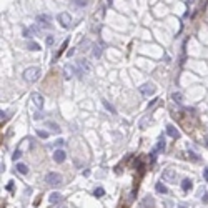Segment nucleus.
Returning a JSON list of instances; mask_svg holds the SVG:
<instances>
[{
    "label": "nucleus",
    "instance_id": "f257e3e1",
    "mask_svg": "<svg viewBox=\"0 0 208 208\" xmlns=\"http://www.w3.org/2000/svg\"><path fill=\"white\" fill-rule=\"evenodd\" d=\"M40 69L38 67H30V69H27L25 72H23V80L28 82V83H33V82H37L38 78H40Z\"/></svg>",
    "mask_w": 208,
    "mask_h": 208
},
{
    "label": "nucleus",
    "instance_id": "f03ea898",
    "mask_svg": "<svg viewBox=\"0 0 208 208\" xmlns=\"http://www.w3.org/2000/svg\"><path fill=\"white\" fill-rule=\"evenodd\" d=\"M45 182H47V185H50V187H59V185H62L64 178H62L60 173L50 172V173H47V175H45Z\"/></svg>",
    "mask_w": 208,
    "mask_h": 208
},
{
    "label": "nucleus",
    "instance_id": "7ed1b4c3",
    "mask_svg": "<svg viewBox=\"0 0 208 208\" xmlns=\"http://www.w3.org/2000/svg\"><path fill=\"white\" fill-rule=\"evenodd\" d=\"M77 69H78V75H88L90 72H92V67H90V64L87 60H78L77 62Z\"/></svg>",
    "mask_w": 208,
    "mask_h": 208
},
{
    "label": "nucleus",
    "instance_id": "20e7f679",
    "mask_svg": "<svg viewBox=\"0 0 208 208\" xmlns=\"http://www.w3.org/2000/svg\"><path fill=\"white\" fill-rule=\"evenodd\" d=\"M140 92H142V95L150 97V95H155L157 88H155V85L152 83V82H147V83H143L142 87H140Z\"/></svg>",
    "mask_w": 208,
    "mask_h": 208
},
{
    "label": "nucleus",
    "instance_id": "39448f33",
    "mask_svg": "<svg viewBox=\"0 0 208 208\" xmlns=\"http://www.w3.org/2000/svg\"><path fill=\"white\" fill-rule=\"evenodd\" d=\"M162 178L168 183H177V172L173 170V168H167V170L163 172Z\"/></svg>",
    "mask_w": 208,
    "mask_h": 208
},
{
    "label": "nucleus",
    "instance_id": "423d86ee",
    "mask_svg": "<svg viewBox=\"0 0 208 208\" xmlns=\"http://www.w3.org/2000/svg\"><path fill=\"white\" fill-rule=\"evenodd\" d=\"M59 22H60V25H62V27L69 28V27H70V23H72V17H70V13L62 12L60 15H59Z\"/></svg>",
    "mask_w": 208,
    "mask_h": 208
},
{
    "label": "nucleus",
    "instance_id": "0eeeda50",
    "mask_svg": "<svg viewBox=\"0 0 208 208\" xmlns=\"http://www.w3.org/2000/svg\"><path fill=\"white\" fill-rule=\"evenodd\" d=\"M30 100L35 103L37 108H43V97L40 93H37V92H33V93L30 95Z\"/></svg>",
    "mask_w": 208,
    "mask_h": 208
},
{
    "label": "nucleus",
    "instance_id": "6e6552de",
    "mask_svg": "<svg viewBox=\"0 0 208 208\" xmlns=\"http://www.w3.org/2000/svg\"><path fill=\"white\" fill-rule=\"evenodd\" d=\"M65 158H67V155H65L64 150H55V152H54V160L57 163H64Z\"/></svg>",
    "mask_w": 208,
    "mask_h": 208
},
{
    "label": "nucleus",
    "instance_id": "1a4fd4ad",
    "mask_svg": "<svg viewBox=\"0 0 208 208\" xmlns=\"http://www.w3.org/2000/svg\"><path fill=\"white\" fill-rule=\"evenodd\" d=\"M37 20H38V25H40V27H45V28H50V27H52L50 23H48V22L52 20L50 15H40Z\"/></svg>",
    "mask_w": 208,
    "mask_h": 208
},
{
    "label": "nucleus",
    "instance_id": "9d476101",
    "mask_svg": "<svg viewBox=\"0 0 208 208\" xmlns=\"http://www.w3.org/2000/svg\"><path fill=\"white\" fill-rule=\"evenodd\" d=\"M64 73H65V78H72V77L77 73V69L73 65H65L64 67Z\"/></svg>",
    "mask_w": 208,
    "mask_h": 208
},
{
    "label": "nucleus",
    "instance_id": "9b49d317",
    "mask_svg": "<svg viewBox=\"0 0 208 208\" xmlns=\"http://www.w3.org/2000/svg\"><path fill=\"white\" fill-rule=\"evenodd\" d=\"M167 133L170 135L172 138H180V132H178L173 125H168V127H167Z\"/></svg>",
    "mask_w": 208,
    "mask_h": 208
},
{
    "label": "nucleus",
    "instance_id": "f8f14e48",
    "mask_svg": "<svg viewBox=\"0 0 208 208\" xmlns=\"http://www.w3.org/2000/svg\"><path fill=\"white\" fill-rule=\"evenodd\" d=\"M191 188H193V182L190 180V178H185V180L182 182V190L188 191V190H191Z\"/></svg>",
    "mask_w": 208,
    "mask_h": 208
},
{
    "label": "nucleus",
    "instance_id": "ddd939ff",
    "mask_svg": "<svg viewBox=\"0 0 208 208\" xmlns=\"http://www.w3.org/2000/svg\"><path fill=\"white\" fill-rule=\"evenodd\" d=\"M48 201H50V203H59V201H62V193L54 191L50 196H48Z\"/></svg>",
    "mask_w": 208,
    "mask_h": 208
},
{
    "label": "nucleus",
    "instance_id": "4468645a",
    "mask_svg": "<svg viewBox=\"0 0 208 208\" xmlns=\"http://www.w3.org/2000/svg\"><path fill=\"white\" fill-rule=\"evenodd\" d=\"M155 190H157L158 193H163V195H167V193H168V188L163 185V183H157V185H155Z\"/></svg>",
    "mask_w": 208,
    "mask_h": 208
},
{
    "label": "nucleus",
    "instance_id": "2eb2a0df",
    "mask_svg": "<svg viewBox=\"0 0 208 208\" xmlns=\"http://www.w3.org/2000/svg\"><path fill=\"white\" fill-rule=\"evenodd\" d=\"M27 48H28V50H32V52H37V50H40V45H38L37 42L30 40V42L27 43Z\"/></svg>",
    "mask_w": 208,
    "mask_h": 208
},
{
    "label": "nucleus",
    "instance_id": "dca6fc26",
    "mask_svg": "<svg viewBox=\"0 0 208 208\" xmlns=\"http://www.w3.org/2000/svg\"><path fill=\"white\" fill-rule=\"evenodd\" d=\"M17 172L22 173V175H27L28 168H27V165H23V163H17Z\"/></svg>",
    "mask_w": 208,
    "mask_h": 208
},
{
    "label": "nucleus",
    "instance_id": "f3484780",
    "mask_svg": "<svg viewBox=\"0 0 208 208\" xmlns=\"http://www.w3.org/2000/svg\"><path fill=\"white\" fill-rule=\"evenodd\" d=\"M162 150H165V140H160L158 142V145L153 148V153H157V152H162Z\"/></svg>",
    "mask_w": 208,
    "mask_h": 208
},
{
    "label": "nucleus",
    "instance_id": "a211bd4d",
    "mask_svg": "<svg viewBox=\"0 0 208 208\" xmlns=\"http://www.w3.org/2000/svg\"><path fill=\"white\" fill-rule=\"evenodd\" d=\"M103 195H105V190H103V188H102V187L95 188V191H93V196H95V198H102Z\"/></svg>",
    "mask_w": 208,
    "mask_h": 208
},
{
    "label": "nucleus",
    "instance_id": "6ab92c4d",
    "mask_svg": "<svg viewBox=\"0 0 208 208\" xmlns=\"http://www.w3.org/2000/svg\"><path fill=\"white\" fill-rule=\"evenodd\" d=\"M172 98L177 102V103H182V100H183V95L180 93V92H175V93H172Z\"/></svg>",
    "mask_w": 208,
    "mask_h": 208
},
{
    "label": "nucleus",
    "instance_id": "aec40b11",
    "mask_svg": "<svg viewBox=\"0 0 208 208\" xmlns=\"http://www.w3.org/2000/svg\"><path fill=\"white\" fill-rule=\"evenodd\" d=\"M20 157H22V150H20V148H17L15 152H13V155H12L13 162H17V160H18V158H20Z\"/></svg>",
    "mask_w": 208,
    "mask_h": 208
},
{
    "label": "nucleus",
    "instance_id": "412c9836",
    "mask_svg": "<svg viewBox=\"0 0 208 208\" xmlns=\"http://www.w3.org/2000/svg\"><path fill=\"white\" fill-rule=\"evenodd\" d=\"M47 127H50L54 132H60V127L57 123H54V122H47Z\"/></svg>",
    "mask_w": 208,
    "mask_h": 208
},
{
    "label": "nucleus",
    "instance_id": "4be33fe9",
    "mask_svg": "<svg viewBox=\"0 0 208 208\" xmlns=\"http://www.w3.org/2000/svg\"><path fill=\"white\" fill-rule=\"evenodd\" d=\"M37 135H38L40 138H47V137H48V132H47V130H40V128H38V130H37Z\"/></svg>",
    "mask_w": 208,
    "mask_h": 208
},
{
    "label": "nucleus",
    "instance_id": "5701e85b",
    "mask_svg": "<svg viewBox=\"0 0 208 208\" xmlns=\"http://www.w3.org/2000/svg\"><path fill=\"white\" fill-rule=\"evenodd\" d=\"M92 54H93L95 59H98V57L102 55V48L100 47H93V52H92Z\"/></svg>",
    "mask_w": 208,
    "mask_h": 208
},
{
    "label": "nucleus",
    "instance_id": "b1692460",
    "mask_svg": "<svg viewBox=\"0 0 208 208\" xmlns=\"http://www.w3.org/2000/svg\"><path fill=\"white\" fill-rule=\"evenodd\" d=\"M102 103H103V105H105V108H107V110H110V112H112V113H115V108H113V107H112V105H110V103H108V102H107V100H102Z\"/></svg>",
    "mask_w": 208,
    "mask_h": 208
},
{
    "label": "nucleus",
    "instance_id": "393cba45",
    "mask_svg": "<svg viewBox=\"0 0 208 208\" xmlns=\"http://www.w3.org/2000/svg\"><path fill=\"white\" fill-rule=\"evenodd\" d=\"M72 3H75L77 7H85V5H87L85 0H72Z\"/></svg>",
    "mask_w": 208,
    "mask_h": 208
},
{
    "label": "nucleus",
    "instance_id": "a878e982",
    "mask_svg": "<svg viewBox=\"0 0 208 208\" xmlns=\"http://www.w3.org/2000/svg\"><path fill=\"white\" fill-rule=\"evenodd\" d=\"M33 33H35V28H28V30H25V37H33Z\"/></svg>",
    "mask_w": 208,
    "mask_h": 208
},
{
    "label": "nucleus",
    "instance_id": "bb28decb",
    "mask_svg": "<svg viewBox=\"0 0 208 208\" xmlns=\"http://www.w3.org/2000/svg\"><path fill=\"white\" fill-rule=\"evenodd\" d=\"M203 178H205V182H208V167L203 168Z\"/></svg>",
    "mask_w": 208,
    "mask_h": 208
},
{
    "label": "nucleus",
    "instance_id": "cd10ccee",
    "mask_svg": "<svg viewBox=\"0 0 208 208\" xmlns=\"http://www.w3.org/2000/svg\"><path fill=\"white\" fill-rule=\"evenodd\" d=\"M47 43H48V45H52V43H54V37H47Z\"/></svg>",
    "mask_w": 208,
    "mask_h": 208
},
{
    "label": "nucleus",
    "instance_id": "c85d7f7f",
    "mask_svg": "<svg viewBox=\"0 0 208 208\" xmlns=\"http://www.w3.org/2000/svg\"><path fill=\"white\" fill-rule=\"evenodd\" d=\"M64 143H65V140L59 138V140H57V143H55V145H59V147H60V145H64Z\"/></svg>",
    "mask_w": 208,
    "mask_h": 208
},
{
    "label": "nucleus",
    "instance_id": "c756f323",
    "mask_svg": "<svg viewBox=\"0 0 208 208\" xmlns=\"http://www.w3.org/2000/svg\"><path fill=\"white\" fill-rule=\"evenodd\" d=\"M33 118H35V120H40V118H42V113H35V115H33Z\"/></svg>",
    "mask_w": 208,
    "mask_h": 208
},
{
    "label": "nucleus",
    "instance_id": "7c9ffc66",
    "mask_svg": "<svg viewBox=\"0 0 208 208\" xmlns=\"http://www.w3.org/2000/svg\"><path fill=\"white\" fill-rule=\"evenodd\" d=\"M0 115H2V122H3V120L7 118V117H5V115H7V112H3V110H2V113H0Z\"/></svg>",
    "mask_w": 208,
    "mask_h": 208
},
{
    "label": "nucleus",
    "instance_id": "2f4dec72",
    "mask_svg": "<svg viewBox=\"0 0 208 208\" xmlns=\"http://www.w3.org/2000/svg\"><path fill=\"white\" fill-rule=\"evenodd\" d=\"M203 201H205V203H208V191H206V195H205V198H203Z\"/></svg>",
    "mask_w": 208,
    "mask_h": 208
},
{
    "label": "nucleus",
    "instance_id": "473e14b6",
    "mask_svg": "<svg viewBox=\"0 0 208 208\" xmlns=\"http://www.w3.org/2000/svg\"><path fill=\"white\" fill-rule=\"evenodd\" d=\"M57 208H67V206H65V205H62V206H57Z\"/></svg>",
    "mask_w": 208,
    "mask_h": 208
}]
</instances>
